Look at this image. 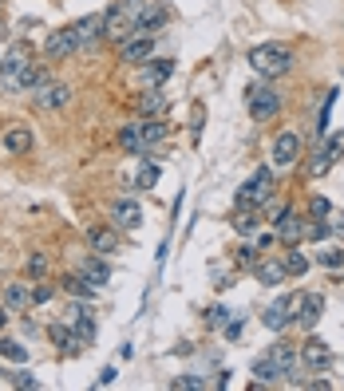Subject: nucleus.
<instances>
[{"instance_id": "obj_34", "label": "nucleus", "mask_w": 344, "mask_h": 391, "mask_svg": "<svg viewBox=\"0 0 344 391\" xmlns=\"http://www.w3.org/2000/svg\"><path fill=\"white\" fill-rule=\"evenodd\" d=\"M317 261H321L324 269H344V249H336V245H324V249H317Z\"/></svg>"}, {"instance_id": "obj_11", "label": "nucleus", "mask_w": 344, "mask_h": 391, "mask_svg": "<svg viewBox=\"0 0 344 391\" xmlns=\"http://www.w3.org/2000/svg\"><path fill=\"white\" fill-rule=\"evenodd\" d=\"M154 56V36H127V40L119 44V60L123 63H147Z\"/></svg>"}, {"instance_id": "obj_15", "label": "nucleus", "mask_w": 344, "mask_h": 391, "mask_svg": "<svg viewBox=\"0 0 344 391\" xmlns=\"http://www.w3.org/2000/svg\"><path fill=\"white\" fill-rule=\"evenodd\" d=\"M253 277H257L265 289H277L289 273H285V261L281 257H265V261H257V265H253Z\"/></svg>"}, {"instance_id": "obj_36", "label": "nucleus", "mask_w": 344, "mask_h": 391, "mask_svg": "<svg viewBox=\"0 0 344 391\" xmlns=\"http://www.w3.org/2000/svg\"><path fill=\"white\" fill-rule=\"evenodd\" d=\"M0 356L12 364H28V348H20L16 340H0Z\"/></svg>"}, {"instance_id": "obj_13", "label": "nucleus", "mask_w": 344, "mask_h": 391, "mask_svg": "<svg viewBox=\"0 0 344 391\" xmlns=\"http://www.w3.org/2000/svg\"><path fill=\"white\" fill-rule=\"evenodd\" d=\"M32 63V48L28 44H12L8 48V56H4V71H0V83H8V80H16L24 68Z\"/></svg>"}, {"instance_id": "obj_2", "label": "nucleus", "mask_w": 344, "mask_h": 391, "mask_svg": "<svg viewBox=\"0 0 344 391\" xmlns=\"http://www.w3.org/2000/svg\"><path fill=\"white\" fill-rule=\"evenodd\" d=\"M250 68L262 75V80H277V75H285V71L293 68V51L285 48V44H257V48H250Z\"/></svg>"}, {"instance_id": "obj_39", "label": "nucleus", "mask_w": 344, "mask_h": 391, "mask_svg": "<svg viewBox=\"0 0 344 391\" xmlns=\"http://www.w3.org/2000/svg\"><path fill=\"white\" fill-rule=\"evenodd\" d=\"M238 265H257V245H238Z\"/></svg>"}, {"instance_id": "obj_40", "label": "nucleus", "mask_w": 344, "mask_h": 391, "mask_svg": "<svg viewBox=\"0 0 344 391\" xmlns=\"http://www.w3.org/2000/svg\"><path fill=\"white\" fill-rule=\"evenodd\" d=\"M12 383H16V387H40L36 376H28V371H12Z\"/></svg>"}, {"instance_id": "obj_5", "label": "nucleus", "mask_w": 344, "mask_h": 391, "mask_svg": "<svg viewBox=\"0 0 344 391\" xmlns=\"http://www.w3.org/2000/svg\"><path fill=\"white\" fill-rule=\"evenodd\" d=\"M80 51H83V44H80L75 24H71V28L51 32L48 40H44V56H48V60H68V56H80Z\"/></svg>"}, {"instance_id": "obj_45", "label": "nucleus", "mask_w": 344, "mask_h": 391, "mask_svg": "<svg viewBox=\"0 0 344 391\" xmlns=\"http://www.w3.org/2000/svg\"><path fill=\"white\" fill-rule=\"evenodd\" d=\"M111 380H115V368H103V371H99V383H103V387H107V383H111Z\"/></svg>"}, {"instance_id": "obj_25", "label": "nucleus", "mask_w": 344, "mask_h": 391, "mask_svg": "<svg viewBox=\"0 0 344 391\" xmlns=\"http://www.w3.org/2000/svg\"><path fill=\"white\" fill-rule=\"evenodd\" d=\"M119 147L127 154H139V159H142V154H151V151H147V142H142V127H139V123H127V127L119 130Z\"/></svg>"}, {"instance_id": "obj_31", "label": "nucleus", "mask_w": 344, "mask_h": 391, "mask_svg": "<svg viewBox=\"0 0 344 391\" xmlns=\"http://www.w3.org/2000/svg\"><path fill=\"white\" fill-rule=\"evenodd\" d=\"M139 127H142V142H147V151H151L154 142L166 139V123H162V115H159V119H139Z\"/></svg>"}, {"instance_id": "obj_32", "label": "nucleus", "mask_w": 344, "mask_h": 391, "mask_svg": "<svg viewBox=\"0 0 344 391\" xmlns=\"http://www.w3.org/2000/svg\"><path fill=\"white\" fill-rule=\"evenodd\" d=\"M281 261H285V273H289V277H305V273H309V257H305L301 249H289Z\"/></svg>"}, {"instance_id": "obj_20", "label": "nucleus", "mask_w": 344, "mask_h": 391, "mask_svg": "<svg viewBox=\"0 0 344 391\" xmlns=\"http://www.w3.org/2000/svg\"><path fill=\"white\" fill-rule=\"evenodd\" d=\"M32 142H36V135H32L28 127H8L4 139H0V147H4V154H28Z\"/></svg>"}, {"instance_id": "obj_35", "label": "nucleus", "mask_w": 344, "mask_h": 391, "mask_svg": "<svg viewBox=\"0 0 344 391\" xmlns=\"http://www.w3.org/2000/svg\"><path fill=\"white\" fill-rule=\"evenodd\" d=\"M328 213H333V201L321 198V194H313V198H309V218H313V221H328Z\"/></svg>"}, {"instance_id": "obj_8", "label": "nucleus", "mask_w": 344, "mask_h": 391, "mask_svg": "<svg viewBox=\"0 0 344 391\" xmlns=\"http://www.w3.org/2000/svg\"><path fill=\"white\" fill-rule=\"evenodd\" d=\"M297 301H301V297H281V301H274L269 309L262 312V324H265L269 332H285L289 324L297 321V312H293Z\"/></svg>"}, {"instance_id": "obj_12", "label": "nucleus", "mask_w": 344, "mask_h": 391, "mask_svg": "<svg viewBox=\"0 0 344 391\" xmlns=\"http://www.w3.org/2000/svg\"><path fill=\"white\" fill-rule=\"evenodd\" d=\"M111 221L119 225V230H127V233H135L142 225V210H139V201L135 198H119L111 206Z\"/></svg>"}, {"instance_id": "obj_17", "label": "nucleus", "mask_w": 344, "mask_h": 391, "mask_svg": "<svg viewBox=\"0 0 344 391\" xmlns=\"http://www.w3.org/2000/svg\"><path fill=\"white\" fill-rule=\"evenodd\" d=\"M48 336H51V344H56V348H60L63 356H75V352L83 348V340H80V336H75V328H71L68 321H63V324L56 321V324H51V328H48Z\"/></svg>"}, {"instance_id": "obj_43", "label": "nucleus", "mask_w": 344, "mask_h": 391, "mask_svg": "<svg viewBox=\"0 0 344 391\" xmlns=\"http://www.w3.org/2000/svg\"><path fill=\"white\" fill-rule=\"evenodd\" d=\"M226 312H230V309H222V304H218V309H210V321L214 324H226Z\"/></svg>"}, {"instance_id": "obj_1", "label": "nucleus", "mask_w": 344, "mask_h": 391, "mask_svg": "<svg viewBox=\"0 0 344 391\" xmlns=\"http://www.w3.org/2000/svg\"><path fill=\"white\" fill-rule=\"evenodd\" d=\"M147 4H151V0H119V4H111V8L103 12V36L115 44L135 36V32H139V16L147 12Z\"/></svg>"}, {"instance_id": "obj_44", "label": "nucleus", "mask_w": 344, "mask_h": 391, "mask_svg": "<svg viewBox=\"0 0 344 391\" xmlns=\"http://www.w3.org/2000/svg\"><path fill=\"white\" fill-rule=\"evenodd\" d=\"M226 336H230V340H238V336H242V321H233L230 328H226Z\"/></svg>"}, {"instance_id": "obj_41", "label": "nucleus", "mask_w": 344, "mask_h": 391, "mask_svg": "<svg viewBox=\"0 0 344 391\" xmlns=\"http://www.w3.org/2000/svg\"><path fill=\"white\" fill-rule=\"evenodd\" d=\"M44 301H51V285H36L32 289V304H44Z\"/></svg>"}, {"instance_id": "obj_33", "label": "nucleus", "mask_w": 344, "mask_h": 391, "mask_svg": "<svg viewBox=\"0 0 344 391\" xmlns=\"http://www.w3.org/2000/svg\"><path fill=\"white\" fill-rule=\"evenodd\" d=\"M24 269H28L32 281H44V277H48V253L32 249V253H28V265H24Z\"/></svg>"}, {"instance_id": "obj_38", "label": "nucleus", "mask_w": 344, "mask_h": 391, "mask_svg": "<svg viewBox=\"0 0 344 391\" xmlns=\"http://www.w3.org/2000/svg\"><path fill=\"white\" fill-rule=\"evenodd\" d=\"M202 123H206V107L202 103H194V115H190V135L194 139H202Z\"/></svg>"}, {"instance_id": "obj_46", "label": "nucleus", "mask_w": 344, "mask_h": 391, "mask_svg": "<svg viewBox=\"0 0 344 391\" xmlns=\"http://www.w3.org/2000/svg\"><path fill=\"white\" fill-rule=\"evenodd\" d=\"M8 312H12V309H8V304H0V332L8 328Z\"/></svg>"}, {"instance_id": "obj_18", "label": "nucleus", "mask_w": 344, "mask_h": 391, "mask_svg": "<svg viewBox=\"0 0 344 391\" xmlns=\"http://www.w3.org/2000/svg\"><path fill=\"white\" fill-rule=\"evenodd\" d=\"M87 245H92V253L111 257V253H119V233L107 230V225H92V230H87Z\"/></svg>"}, {"instance_id": "obj_6", "label": "nucleus", "mask_w": 344, "mask_h": 391, "mask_svg": "<svg viewBox=\"0 0 344 391\" xmlns=\"http://www.w3.org/2000/svg\"><path fill=\"white\" fill-rule=\"evenodd\" d=\"M297 159H301V139H297L293 130H281L274 139V147H269L274 170H289V166H297Z\"/></svg>"}, {"instance_id": "obj_19", "label": "nucleus", "mask_w": 344, "mask_h": 391, "mask_svg": "<svg viewBox=\"0 0 344 391\" xmlns=\"http://www.w3.org/2000/svg\"><path fill=\"white\" fill-rule=\"evenodd\" d=\"M250 376H253V387H269V383H281V368H277V360L269 356V352H265L262 360H253Z\"/></svg>"}, {"instance_id": "obj_42", "label": "nucleus", "mask_w": 344, "mask_h": 391, "mask_svg": "<svg viewBox=\"0 0 344 391\" xmlns=\"http://www.w3.org/2000/svg\"><path fill=\"white\" fill-rule=\"evenodd\" d=\"M328 225H333L336 237H344V213H328Z\"/></svg>"}, {"instance_id": "obj_7", "label": "nucleus", "mask_w": 344, "mask_h": 391, "mask_svg": "<svg viewBox=\"0 0 344 391\" xmlns=\"http://www.w3.org/2000/svg\"><path fill=\"white\" fill-rule=\"evenodd\" d=\"M305 230H309V221L297 218L293 206H281V210H277V218H274V237H277V241H285V245H297V241L305 237Z\"/></svg>"}, {"instance_id": "obj_21", "label": "nucleus", "mask_w": 344, "mask_h": 391, "mask_svg": "<svg viewBox=\"0 0 344 391\" xmlns=\"http://www.w3.org/2000/svg\"><path fill=\"white\" fill-rule=\"evenodd\" d=\"M139 75H142V83H147V87H162V83L174 75V60H147Z\"/></svg>"}, {"instance_id": "obj_10", "label": "nucleus", "mask_w": 344, "mask_h": 391, "mask_svg": "<svg viewBox=\"0 0 344 391\" xmlns=\"http://www.w3.org/2000/svg\"><path fill=\"white\" fill-rule=\"evenodd\" d=\"M301 364L313 371H328L333 368V352H328V344H324L321 336H309V340L301 344Z\"/></svg>"}, {"instance_id": "obj_24", "label": "nucleus", "mask_w": 344, "mask_h": 391, "mask_svg": "<svg viewBox=\"0 0 344 391\" xmlns=\"http://www.w3.org/2000/svg\"><path fill=\"white\" fill-rule=\"evenodd\" d=\"M162 111H166V95H162V87H147L139 95V115L142 119H159Z\"/></svg>"}, {"instance_id": "obj_28", "label": "nucleus", "mask_w": 344, "mask_h": 391, "mask_svg": "<svg viewBox=\"0 0 344 391\" xmlns=\"http://www.w3.org/2000/svg\"><path fill=\"white\" fill-rule=\"evenodd\" d=\"M230 225L242 233V237H253V233L262 230V218H257V210H238V213L230 218Z\"/></svg>"}, {"instance_id": "obj_22", "label": "nucleus", "mask_w": 344, "mask_h": 391, "mask_svg": "<svg viewBox=\"0 0 344 391\" xmlns=\"http://www.w3.org/2000/svg\"><path fill=\"white\" fill-rule=\"evenodd\" d=\"M63 289H68L71 297H75V301H87V304H92L95 297H99V285L87 281L83 273H71V277H63Z\"/></svg>"}, {"instance_id": "obj_29", "label": "nucleus", "mask_w": 344, "mask_h": 391, "mask_svg": "<svg viewBox=\"0 0 344 391\" xmlns=\"http://www.w3.org/2000/svg\"><path fill=\"white\" fill-rule=\"evenodd\" d=\"M162 178V166L159 162H151V159H142V166H139V174H135V190H154V182Z\"/></svg>"}, {"instance_id": "obj_9", "label": "nucleus", "mask_w": 344, "mask_h": 391, "mask_svg": "<svg viewBox=\"0 0 344 391\" xmlns=\"http://www.w3.org/2000/svg\"><path fill=\"white\" fill-rule=\"evenodd\" d=\"M32 103H36L40 111H63L71 103V87H68V83H60V80H48L36 95H32Z\"/></svg>"}, {"instance_id": "obj_16", "label": "nucleus", "mask_w": 344, "mask_h": 391, "mask_svg": "<svg viewBox=\"0 0 344 391\" xmlns=\"http://www.w3.org/2000/svg\"><path fill=\"white\" fill-rule=\"evenodd\" d=\"M171 20V8L166 4H147V12L139 16V36H159Z\"/></svg>"}, {"instance_id": "obj_3", "label": "nucleus", "mask_w": 344, "mask_h": 391, "mask_svg": "<svg viewBox=\"0 0 344 391\" xmlns=\"http://www.w3.org/2000/svg\"><path fill=\"white\" fill-rule=\"evenodd\" d=\"M281 91L274 87L269 80H262V83H250L245 87V107H250V115L257 123H269L274 115H281Z\"/></svg>"}, {"instance_id": "obj_37", "label": "nucleus", "mask_w": 344, "mask_h": 391, "mask_svg": "<svg viewBox=\"0 0 344 391\" xmlns=\"http://www.w3.org/2000/svg\"><path fill=\"white\" fill-rule=\"evenodd\" d=\"M324 151L333 154V162L344 159V130H333V135H324Z\"/></svg>"}, {"instance_id": "obj_26", "label": "nucleus", "mask_w": 344, "mask_h": 391, "mask_svg": "<svg viewBox=\"0 0 344 391\" xmlns=\"http://www.w3.org/2000/svg\"><path fill=\"white\" fill-rule=\"evenodd\" d=\"M83 277L103 289V285L111 281V265H107V257H103V253H92V257L83 261Z\"/></svg>"}, {"instance_id": "obj_23", "label": "nucleus", "mask_w": 344, "mask_h": 391, "mask_svg": "<svg viewBox=\"0 0 344 391\" xmlns=\"http://www.w3.org/2000/svg\"><path fill=\"white\" fill-rule=\"evenodd\" d=\"M75 32H80L83 51L92 48V44H99V40H103V12H92V16H83V20L75 24Z\"/></svg>"}, {"instance_id": "obj_27", "label": "nucleus", "mask_w": 344, "mask_h": 391, "mask_svg": "<svg viewBox=\"0 0 344 391\" xmlns=\"http://www.w3.org/2000/svg\"><path fill=\"white\" fill-rule=\"evenodd\" d=\"M4 304H8L12 312L16 309H28L32 304V289L24 281H8V289H4Z\"/></svg>"}, {"instance_id": "obj_30", "label": "nucleus", "mask_w": 344, "mask_h": 391, "mask_svg": "<svg viewBox=\"0 0 344 391\" xmlns=\"http://www.w3.org/2000/svg\"><path fill=\"white\" fill-rule=\"evenodd\" d=\"M328 170H333V154L324 151V142H321V147L309 154V178H324Z\"/></svg>"}, {"instance_id": "obj_14", "label": "nucleus", "mask_w": 344, "mask_h": 391, "mask_svg": "<svg viewBox=\"0 0 344 391\" xmlns=\"http://www.w3.org/2000/svg\"><path fill=\"white\" fill-rule=\"evenodd\" d=\"M297 324H305V328L313 332L317 321H321V312H324V297L321 292H301V301H297Z\"/></svg>"}, {"instance_id": "obj_4", "label": "nucleus", "mask_w": 344, "mask_h": 391, "mask_svg": "<svg viewBox=\"0 0 344 391\" xmlns=\"http://www.w3.org/2000/svg\"><path fill=\"white\" fill-rule=\"evenodd\" d=\"M269 198H274V166H262V170H253V178L242 182L238 210H257V206H265Z\"/></svg>"}, {"instance_id": "obj_47", "label": "nucleus", "mask_w": 344, "mask_h": 391, "mask_svg": "<svg viewBox=\"0 0 344 391\" xmlns=\"http://www.w3.org/2000/svg\"><path fill=\"white\" fill-rule=\"evenodd\" d=\"M0 71H4V60H0Z\"/></svg>"}]
</instances>
